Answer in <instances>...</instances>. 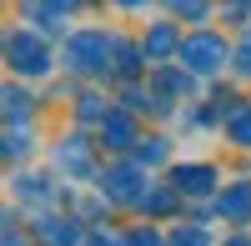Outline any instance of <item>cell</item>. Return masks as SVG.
Returning <instances> with one entry per match:
<instances>
[{"label": "cell", "instance_id": "cell-1", "mask_svg": "<svg viewBox=\"0 0 251 246\" xmlns=\"http://www.w3.org/2000/svg\"><path fill=\"white\" fill-rule=\"evenodd\" d=\"M106 50H111L106 30H80V35H71V46H66V66L96 75V71H106Z\"/></svg>", "mask_w": 251, "mask_h": 246}, {"label": "cell", "instance_id": "cell-2", "mask_svg": "<svg viewBox=\"0 0 251 246\" xmlns=\"http://www.w3.org/2000/svg\"><path fill=\"white\" fill-rule=\"evenodd\" d=\"M181 60H186V71H216L221 60H226V46L216 35H191V40H181Z\"/></svg>", "mask_w": 251, "mask_h": 246}, {"label": "cell", "instance_id": "cell-3", "mask_svg": "<svg viewBox=\"0 0 251 246\" xmlns=\"http://www.w3.org/2000/svg\"><path fill=\"white\" fill-rule=\"evenodd\" d=\"M50 66V55H46V46H40L35 35H25V30H15L10 35V71H20V75H40Z\"/></svg>", "mask_w": 251, "mask_h": 246}, {"label": "cell", "instance_id": "cell-4", "mask_svg": "<svg viewBox=\"0 0 251 246\" xmlns=\"http://www.w3.org/2000/svg\"><path fill=\"white\" fill-rule=\"evenodd\" d=\"M246 211H251V181H236V186L221 196V216L226 221H246Z\"/></svg>", "mask_w": 251, "mask_h": 246}, {"label": "cell", "instance_id": "cell-5", "mask_svg": "<svg viewBox=\"0 0 251 246\" xmlns=\"http://www.w3.org/2000/svg\"><path fill=\"white\" fill-rule=\"evenodd\" d=\"M176 186L181 191H211V171H206V166H181L176 171Z\"/></svg>", "mask_w": 251, "mask_h": 246}, {"label": "cell", "instance_id": "cell-6", "mask_svg": "<svg viewBox=\"0 0 251 246\" xmlns=\"http://www.w3.org/2000/svg\"><path fill=\"white\" fill-rule=\"evenodd\" d=\"M100 136H111L106 146H131V121L126 116H106L100 121Z\"/></svg>", "mask_w": 251, "mask_h": 246}, {"label": "cell", "instance_id": "cell-7", "mask_svg": "<svg viewBox=\"0 0 251 246\" xmlns=\"http://www.w3.org/2000/svg\"><path fill=\"white\" fill-rule=\"evenodd\" d=\"M40 236H46L50 246H71L75 241V226H71V221L60 226V216H50V221H40Z\"/></svg>", "mask_w": 251, "mask_h": 246}, {"label": "cell", "instance_id": "cell-8", "mask_svg": "<svg viewBox=\"0 0 251 246\" xmlns=\"http://www.w3.org/2000/svg\"><path fill=\"white\" fill-rule=\"evenodd\" d=\"M226 131H231L241 146H251V106H236L231 116H226Z\"/></svg>", "mask_w": 251, "mask_h": 246}, {"label": "cell", "instance_id": "cell-9", "mask_svg": "<svg viewBox=\"0 0 251 246\" xmlns=\"http://www.w3.org/2000/svg\"><path fill=\"white\" fill-rule=\"evenodd\" d=\"M171 46H176V30H166V25H156V30H151V40H146V50H151V55L171 50Z\"/></svg>", "mask_w": 251, "mask_h": 246}, {"label": "cell", "instance_id": "cell-10", "mask_svg": "<svg viewBox=\"0 0 251 246\" xmlns=\"http://www.w3.org/2000/svg\"><path fill=\"white\" fill-rule=\"evenodd\" d=\"M171 10H191V20H206V0H171Z\"/></svg>", "mask_w": 251, "mask_h": 246}, {"label": "cell", "instance_id": "cell-11", "mask_svg": "<svg viewBox=\"0 0 251 246\" xmlns=\"http://www.w3.org/2000/svg\"><path fill=\"white\" fill-rule=\"evenodd\" d=\"M166 156V141H151V146H141V161H161Z\"/></svg>", "mask_w": 251, "mask_h": 246}, {"label": "cell", "instance_id": "cell-12", "mask_svg": "<svg viewBox=\"0 0 251 246\" xmlns=\"http://www.w3.org/2000/svg\"><path fill=\"white\" fill-rule=\"evenodd\" d=\"M236 55H241V60H236V66H241V71H251V35H246V46H241Z\"/></svg>", "mask_w": 251, "mask_h": 246}, {"label": "cell", "instance_id": "cell-13", "mask_svg": "<svg viewBox=\"0 0 251 246\" xmlns=\"http://www.w3.org/2000/svg\"><path fill=\"white\" fill-rule=\"evenodd\" d=\"M176 246H206V236H201V231H191V236H176Z\"/></svg>", "mask_w": 251, "mask_h": 246}, {"label": "cell", "instance_id": "cell-14", "mask_svg": "<svg viewBox=\"0 0 251 246\" xmlns=\"http://www.w3.org/2000/svg\"><path fill=\"white\" fill-rule=\"evenodd\" d=\"M121 5H126V10H136V5H146V0H121Z\"/></svg>", "mask_w": 251, "mask_h": 246}, {"label": "cell", "instance_id": "cell-15", "mask_svg": "<svg viewBox=\"0 0 251 246\" xmlns=\"http://www.w3.org/2000/svg\"><path fill=\"white\" fill-rule=\"evenodd\" d=\"M91 246H116V241H100V236H96V241H91Z\"/></svg>", "mask_w": 251, "mask_h": 246}, {"label": "cell", "instance_id": "cell-16", "mask_svg": "<svg viewBox=\"0 0 251 246\" xmlns=\"http://www.w3.org/2000/svg\"><path fill=\"white\" fill-rule=\"evenodd\" d=\"M231 246H251V241H231Z\"/></svg>", "mask_w": 251, "mask_h": 246}]
</instances>
